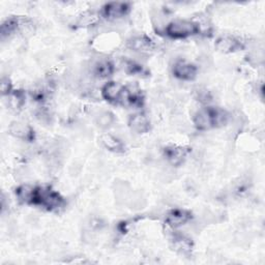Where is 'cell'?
<instances>
[{"label": "cell", "mask_w": 265, "mask_h": 265, "mask_svg": "<svg viewBox=\"0 0 265 265\" xmlns=\"http://www.w3.org/2000/svg\"><path fill=\"white\" fill-rule=\"evenodd\" d=\"M130 126L137 133H145L149 130V121L144 114H134L129 121Z\"/></svg>", "instance_id": "8"}, {"label": "cell", "mask_w": 265, "mask_h": 265, "mask_svg": "<svg viewBox=\"0 0 265 265\" xmlns=\"http://www.w3.org/2000/svg\"><path fill=\"white\" fill-rule=\"evenodd\" d=\"M129 12V5L124 2H112L105 6V16L109 19L122 18Z\"/></svg>", "instance_id": "6"}, {"label": "cell", "mask_w": 265, "mask_h": 265, "mask_svg": "<svg viewBox=\"0 0 265 265\" xmlns=\"http://www.w3.org/2000/svg\"><path fill=\"white\" fill-rule=\"evenodd\" d=\"M227 113L216 108H204L195 115L194 122L199 130H209L226 123Z\"/></svg>", "instance_id": "1"}, {"label": "cell", "mask_w": 265, "mask_h": 265, "mask_svg": "<svg viewBox=\"0 0 265 265\" xmlns=\"http://www.w3.org/2000/svg\"><path fill=\"white\" fill-rule=\"evenodd\" d=\"M126 87L117 82H109L102 89V95L109 102H122L123 104Z\"/></svg>", "instance_id": "4"}, {"label": "cell", "mask_w": 265, "mask_h": 265, "mask_svg": "<svg viewBox=\"0 0 265 265\" xmlns=\"http://www.w3.org/2000/svg\"><path fill=\"white\" fill-rule=\"evenodd\" d=\"M174 246L182 253H189L192 250V243L185 236L178 235L174 237Z\"/></svg>", "instance_id": "13"}, {"label": "cell", "mask_w": 265, "mask_h": 265, "mask_svg": "<svg viewBox=\"0 0 265 265\" xmlns=\"http://www.w3.org/2000/svg\"><path fill=\"white\" fill-rule=\"evenodd\" d=\"M166 155L173 164H178L182 163L185 158L186 150L182 147H171L166 149Z\"/></svg>", "instance_id": "11"}, {"label": "cell", "mask_w": 265, "mask_h": 265, "mask_svg": "<svg viewBox=\"0 0 265 265\" xmlns=\"http://www.w3.org/2000/svg\"><path fill=\"white\" fill-rule=\"evenodd\" d=\"M113 122H114V117L112 114L109 113V112H105V113L101 114L99 117V121H98L99 124L102 127L109 126L110 124L113 123Z\"/></svg>", "instance_id": "16"}, {"label": "cell", "mask_w": 265, "mask_h": 265, "mask_svg": "<svg viewBox=\"0 0 265 265\" xmlns=\"http://www.w3.org/2000/svg\"><path fill=\"white\" fill-rule=\"evenodd\" d=\"M173 74L178 79L191 81L195 79L196 74H197V68L189 62L179 61L173 66Z\"/></svg>", "instance_id": "5"}, {"label": "cell", "mask_w": 265, "mask_h": 265, "mask_svg": "<svg viewBox=\"0 0 265 265\" xmlns=\"http://www.w3.org/2000/svg\"><path fill=\"white\" fill-rule=\"evenodd\" d=\"M167 34L174 39H183L194 36L199 32L198 24L186 20H177L171 22L166 28Z\"/></svg>", "instance_id": "3"}, {"label": "cell", "mask_w": 265, "mask_h": 265, "mask_svg": "<svg viewBox=\"0 0 265 265\" xmlns=\"http://www.w3.org/2000/svg\"><path fill=\"white\" fill-rule=\"evenodd\" d=\"M191 215L189 211L186 210H182V209H175L171 211L167 219L166 222L167 224L171 227H179L184 225L187 221L190 220Z\"/></svg>", "instance_id": "7"}, {"label": "cell", "mask_w": 265, "mask_h": 265, "mask_svg": "<svg viewBox=\"0 0 265 265\" xmlns=\"http://www.w3.org/2000/svg\"><path fill=\"white\" fill-rule=\"evenodd\" d=\"M10 81H8V79H2V83H1V90L3 93H8L10 91Z\"/></svg>", "instance_id": "17"}, {"label": "cell", "mask_w": 265, "mask_h": 265, "mask_svg": "<svg viewBox=\"0 0 265 265\" xmlns=\"http://www.w3.org/2000/svg\"><path fill=\"white\" fill-rule=\"evenodd\" d=\"M102 142L110 150L122 151V148H123L122 143L119 141L118 139H116L115 137H113L112 135H110V134H106V135L102 136Z\"/></svg>", "instance_id": "12"}, {"label": "cell", "mask_w": 265, "mask_h": 265, "mask_svg": "<svg viewBox=\"0 0 265 265\" xmlns=\"http://www.w3.org/2000/svg\"><path fill=\"white\" fill-rule=\"evenodd\" d=\"M11 134L18 137V138H28L30 135V130L27 125H25L20 122L13 123L11 126Z\"/></svg>", "instance_id": "14"}, {"label": "cell", "mask_w": 265, "mask_h": 265, "mask_svg": "<svg viewBox=\"0 0 265 265\" xmlns=\"http://www.w3.org/2000/svg\"><path fill=\"white\" fill-rule=\"evenodd\" d=\"M217 47L222 52H233V51L239 49L241 45L237 41H235L232 38H222L218 41L217 42Z\"/></svg>", "instance_id": "10"}, {"label": "cell", "mask_w": 265, "mask_h": 265, "mask_svg": "<svg viewBox=\"0 0 265 265\" xmlns=\"http://www.w3.org/2000/svg\"><path fill=\"white\" fill-rule=\"evenodd\" d=\"M112 72H113V66L108 61L99 62L95 67V74L98 75L99 77H102V78L110 76L111 74H112Z\"/></svg>", "instance_id": "15"}, {"label": "cell", "mask_w": 265, "mask_h": 265, "mask_svg": "<svg viewBox=\"0 0 265 265\" xmlns=\"http://www.w3.org/2000/svg\"><path fill=\"white\" fill-rule=\"evenodd\" d=\"M29 203L41 205V206L48 209H53L61 206L62 199L61 196L52 190L42 189V187H34Z\"/></svg>", "instance_id": "2"}, {"label": "cell", "mask_w": 265, "mask_h": 265, "mask_svg": "<svg viewBox=\"0 0 265 265\" xmlns=\"http://www.w3.org/2000/svg\"><path fill=\"white\" fill-rule=\"evenodd\" d=\"M130 47L135 51L149 52L153 49V42L146 37H137L130 41Z\"/></svg>", "instance_id": "9"}]
</instances>
